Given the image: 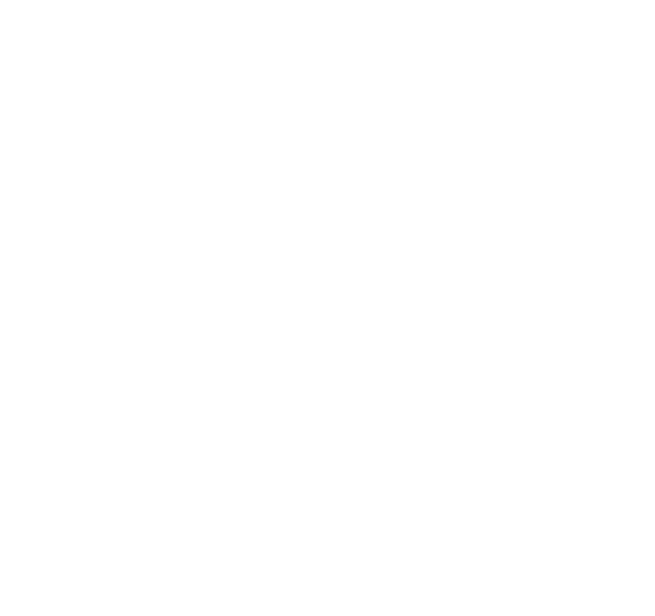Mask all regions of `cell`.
Instances as JSON below:
<instances>
[]
</instances>
